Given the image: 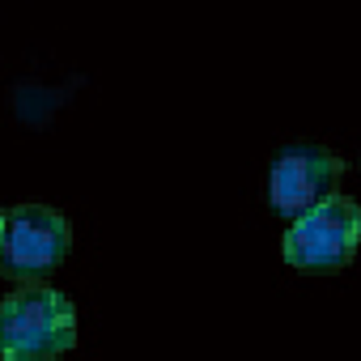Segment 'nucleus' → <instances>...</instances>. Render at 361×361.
I'll list each match as a JSON object with an SVG mask.
<instances>
[{
  "instance_id": "20e7f679",
  "label": "nucleus",
  "mask_w": 361,
  "mask_h": 361,
  "mask_svg": "<svg viewBox=\"0 0 361 361\" xmlns=\"http://www.w3.org/2000/svg\"><path fill=\"white\" fill-rule=\"evenodd\" d=\"M344 174V161L319 145H289L276 153L268 170V204L276 217L293 221L319 200H327Z\"/></svg>"
},
{
  "instance_id": "f257e3e1",
  "label": "nucleus",
  "mask_w": 361,
  "mask_h": 361,
  "mask_svg": "<svg viewBox=\"0 0 361 361\" xmlns=\"http://www.w3.org/2000/svg\"><path fill=\"white\" fill-rule=\"evenodd\" d=\"M77 344V310L60 289H18L0 306V348L9 361L60 357Z\"/></svg>"
},
{
  "instance_id": "7ed1b4c3",
  "label": "nucleus",
  "mask_w": 361,
  "mask_h": 361,
  "mask_svg": "<svg viewBox=\"0 0 361 361\" xmlns=\"http://www.w3.org/2000/svg\"><path fill=\"white\" fill-rule=\"evenodd\" d=\"M73 247V230L56 209L18 204L0 221V259L13 281H35L51 272Z\"/></svg>"
},
{
  "instance_id": "f03ea898",
  "label": "nucleus",
  "mask_w": 361,
  "mask_h": 361,
  "mask_svg": "<svg viewBox=\"0 0 361 361\" xmlns=\"http://www.w3.org/2000/svg\"><path fill=\"white\" fill-rule=\"evenodd\" d=\"M361 247V204L348 196H327L285 230V259L306 272L344 268Z\"/></svg>"
}]
</instances>
